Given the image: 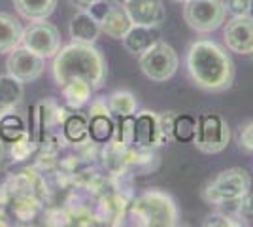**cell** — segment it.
Here are the masks:
<instances>
[{
    "label": "cell",
    "instance_id": "obj_1",
    "mask_svg": "<svg viewBox=\"0 0 253 227\" xmlns=\"http://www.w3.org/2000/svg\"><path fill=\"white\" fill-rule=\"evenodd\" d=\"M185 68L191 82L208 93L227 91L234 82V63L219 44L197 40L185 55Z\"/></svg>",
    "mask_w": 253,
    "mask_h": 227
},
{
    "label": "cell",
    "instance_id": "obj_2",
    "mask_svg": "<svg viewBox=\"0 0 253 227\" xmlns=\"http://www.w3.org/2000/svg\"><path fill=\"white\" fill-rule=\"evenodd\" d=\"M53 78L57 86L63 87L68 80H85L89 86L100 89L104 86L108 66L102 53L95 47V44H78L61 47L53 57Z\"/></svg>",
    "mask_w": 253,
    "mask_h": 227
},
{
    "label": "cell",
    "instance_id": "obj_3",
    "mask_svg": "<svg viewBox=\"0 0 253 227\" xmlns=\"http://www.w3.org/2000/svg\"><path fill=\"white\" fill-rule=\"evenodd\" d=\"M130 216L138 226L174 227L178 226L179 212L172 195L161 189H148L130 203Z\"/></svg>",
    "mask_w": 253,
    "mask_h": 227
},
{
    "label": "cell",
    "instance_id": "obj_4",
    "mask_svg": "<svg viewBox=\"0 0 253 227\" xmlns=\"http://www.w3.org/2000/svg\"><path fill=\"white\" fill-rule=\"evenodd\" d=\"M252 189V176L242 167H232L213 176L202 189V199L210 205H229L236 203L244 193Z\"/></svg>",
    "mask_w": 253,
    "mask_h": 227
},
{
    "label": "cell",
    "instance_id": "obj_5",
    "mask_svg": "<svg viewBox=\"0 0 253 227\" xmlns=\"http://www.w3.org/2000/svg\"><path fill=\"white\" fill-rule=\"evenodd\" d=\"M138 65L148 80L161 84L176 74L179 66V57L172 45L163 40H157L144 53L138 55Z\"/></svg>",
    "mask_w": 253,
    "mask_h": 227
},
{
    "label": "cell",
    "instance_id": "obj_6",
    "mask_svg": "<svg viewBox=\"0 0 253 227\" xmlns=\"http://www.w3.org/2000/svg\"><path fill=\"white\" fill-rule=\"evenodd\" d=\"M227 8L223 0H187L183 2V19L195 33L210 34L225 23Z\"/></svg>",
    "mask_w": 253,
    "mask_h": 227
},
{
    "label": "cell",
    "instance_id": "obj_7",
    "mask_svg": "<svg viewBox=\"0 0 253 227\" xmlns=\"http://www.w3.org/2000/svg\"><path fill=\"white\" fill-rule=\"evenodd\" d=\"M231 142L229 123L219 114H202L197 119V133L193 144L202 153H219Z\"/></svg>",
    "mask_w": 253,
    "mask_h": 227
},
{
    "label": "cell",
    "instance_id": "obj_8",
    "mask_svg": "<svg viewBox=\"0 0 253 227\" xmlns=\"http://www.w3.org/2000/svg\"><path fill=\"white\" fill-rule=\"evenodd\" d=\"M23 45L43 59H51L61 49V33L59 29L43 21H32L27 29H23Z\"/></svg>",
    "mask_w": 253,
    "mask_h": 227
},
{
    "label": "cell",
    "instance_id": "obj_9",
    "mask_svg": "<svg viewBox=\"0 0 253 227\" xmlns=\"http://www.w3.org/2000/svg\"><path fill=\"white\" fill-rule=\"evenodd\" d=\"M8 74L21 84H31L38 80L43 72V57L36 55L34 51L27 49L25 45H17L15 49L10 51V57L6 61Z\"/></svg>",
    "mask_w": 253,
    "mask_h": 227
},
{
    "label": "cell",
    "instance_id": "obj_10",
    "mask_svg": "<svg viewBox=\"0 0 253 227\" xmlns=\"http://www.w3.org/2000/svg\"><path fill=\"white\" fill-rule=\"evenodd\" d=\"M227 49L238 55L253 53V15H232L223 31Z\"/></svg>",
    "mask_w": 253,
    "mask_h": 227
},
{
    "label": "cell",
    "instance_id": "obj_11",
    "mask_svg": "<svg viewBox=\"0 0 253 227\" xmlns=\"http://www.w3.org/2000/svg\"><path fill=\"white\" fill-rule=\"evenodd\" d=\"M123 8L132 25L159 27L167 17L163 0H128Z\"/></svg>",
    "mask_w": 253,
    "mask_h": 227
},
{
    "label": "cell",
    "instance_id": "obj_12",
    "mask_svg": "<svg viewBox=\"0 0 253 227\" xmlns=\"http://www.w3.org/2000/svg\"><path fill=\"white\" fill-rule=\"evenodd\" d=\"M134 144L142 148L161 146V129H159V116L155 112L144 110L134 118Z\"/></svg>",
    "mask_w": 253,
    "mask_h": 227
},
{
    "label": "cell",
    "instance_id": "obj_13",
    "mask_svg": "<svg viewBox=\"0 0 253 227\" xmlns=\"http://www.w3.org/2000/svg\"><path fill=\"white\" fill-rule=\"evenodd\" d=\"M68 31H70L72 42L78 44H95L98 40L100 33H102L100 23L96 21L87 10H80L76 13L72 17V21H70Z\"/></svg>",
    "mask_w": 253,
    "mask_h": 227
},
{
    "label": "cell",
    "instance_id": "obj_14",
    "mask_svg": "<svg viewBox=\"0 0 253 227\" xmlns=\"http://www.w3.org/2000/svg\"><path fill=\"white\" fill-rule=\"evenodd\" d=\"M161 38L159 33V27H146V25H132L126 34L121 38L123 47H125L128 53L140 55L144 53L148 47H151L153 44Z\"/></svg>",
    "mask_w": 253,
    "mask_h": 227
},
{
    "label": "cell",
    "instance_id": "obj_15",
    "mask_svg": "<svg viewBox=\"0 0 253 227\" xmlns=\"http://www.w3.org/2000/svg\"><path fill=\"white\" fill-rule=\"evenodd\" d=\"M23 42V27L11 13H0V53H10Z\"/></svg>",
    "mask_w": 253,
    "mask_h": 227
},
{
    "label": "cell",
    "instance_id": "obj_16",
    "mask_svg": "<svg viewBox=\"0 0 253 227\" xmlns=\"http://www.w3.org/2000/svg\"><path fill=\"white\" fill-rule=\"evenodd\" d=\"M17 13L27 21H43L57 8V0H13Z\"/></svg>",
    "mask_w": 253,
    "mask_h": 227
},
{
    "label": "cell",
    "instance_id": "obj_17",
    "mask_svg": "<svg viewBox=\"0 0 253 227\" xmlns=\"http://www.w3.org/2000/svg\"><path fill=\"white\" fill-rule=\"evenodd\" d=\"M130 27H132V21L126 15L125 8H121V6H117V8L110 6L108 13L102 17V21H100L102 33L108 34L110 38H116V40H121Z\"/></svg>",
    "mask_w": 253,
    "mask_h": 227
},
{
    "label": "cell",
    "instance_id": "obj_18",
    "mask_svg": "<svg viewBox=\"0 0 253 227\" xmlns=\"http://www.w3.org/2000/svg\"><path fill=\"white\" fill-rule=\"evenodd\" d=\"M23 98V86L19 80L8 76H0V114L10 112Z\"/></svg>",
    "mask_w": 253,
    "mask_h": 227
},
{
    "label": "cell",
    "instance_id": "obj_19",
    "mask_svg": "<svg viewBox=\"0 0 253 227\" xmlns=\"http://www.w3.org/2000/svg\"><path fill=\"white\" fill-rule=\"evenodd\" d=\"M61 91H63V97L66 98L68 106L80 108V106H84V104L89 102L91 93H93V87L89 86L85 80L74 78V80H68V82L61 87Z\"/></svg>",
    "mask_w": 253,
    "mask_h": 227
},
{
    "label": "cell",
    "instance_id": "obj_20",
    "mask_svg": "<svg viewBox=\"0 0 253 227\" xmlns=\"http://www.w3.org/2000/svg\"><path fill=\"white\" fill-rule=\"evenodd\" d=\"M64 138L72 144H84L89 140V121L82 114H68L63 119Z\"/></svg>",
    "mask_w": 253,
    "mask_h": 227
},
{
    "label": "cell",
    "instance_id": "obj_21",
    "mask_svg": "<svg viewBox=\"0 0 253 227\" xmlns=\"http://www.w3.org/2000/svg\"><path fill=\"white\" fill-rule=\"evenodd\" d=\"M110 114H114L117 118H125V116H134L138 108L136 97L130 91H114L110 97L106 98Z\"/></svg>",
    "mask_w": 253,
    "mask_h": 227
},
{
    "label": "cell",
    "instance_id": "obj_22",
    "mask_svg": "<svg viewBox=\"0 0 253 227\" xmlns=\"http://www.w3.org/2000/svg\"><path fill=\"white\" fill-rule=\"evenodd\" d=\"M112 114H98V116H89V138L98 142V144H106L112 140L114 133H116V125L110 118Z\"/></svg>",
    "mask_w": 253,
    "mask_h": 227
},
{
    "label": "cell",
    "instance_id": "obj_23",
    "mask_svg": "<svg viewBox=\"0 0 253 227\" xmlns=\"http://www.w3.org/2000/svg\"><path fill=\"white\" fill-rule=\"evenodd\" d=\"M197 133V118L189 114H176L172 119V138L179 144H187L195 140Z\"/></svg>",
    "mask_w": 253,
    "mask_h": 227
},
{
    "label": "cell",
    "instance_id": "obj_24",
    "mask_svg": "<svg viewBox=\"0 0 253 227\" xmlns=\"http://www.w3.org/2000/svg\"><path fill=\"white\" fill-rule=\"evenodd\" d=\"M38 206H40V201L31 191H19V193L13 195V199H11L13 214L19 220H23V222L34 218V214L38 212Z\"/></svg>",
    "mask_w": 253,
    "mask_h": 227
},
{
    "label": "cell",
    "instance_id": "obj_25",
    "mask_svg": "<svg viewBox=\"0 0 253 227\" xmlns=\"http://www.w3.org/2000/svg\"><path fill=\"white\" fill-rule=\"evenodd\" d=\"M23 135H27V129H25L23 119L17 114L6 112L0 116V140L11 144L17 138H21Z\"/></svg>",
    "mask_w": 253,
    "mask_h": 227
},
{
    "label": "cell",
    "instance_id": "obj_26",
    "mask_svg": "<svg viewBox=\"0 0 253 227\" xmlns=\"http://www.w3.org/2000/svg\"><path fill=\"white\" fill-rule=\"evenodd\" d=\"M117 142L123 144V146L134 144V116L119 118V125H117Z\"/></svg>",
    "mask_w": 253,
    "mask_h": 227
},
{
    "label": "cell",
    "instance_id": "obj_27",
    "mask_svg": "<svg viewBox=\"0 0 253 227\" xmlns=\"http://www.w3.org/2000/svg\"><path fill=\"white\" fill-rule=\"evenodd\" d=\"M100 208L104 212L106 220H119V218L123 216V212H125V203H123V199H119L117 195H114V197L104 199Z\"/></svg>",
    "mask_w": 253,
    "mask_h": 227
},
{
    "label": "cell",
    "instance_id": "obj_28",
    "mask_svg": "<svg viewBox=\"0 0 253 227\" xmlns=\"http://www.w3.org/2000/svg\"><path fill=\"white\" fill-rule=\"evenodd\" d=\"M34 150V140L27 135H23L21 138H17L15 142H11V157L15 161H23L29 157V153Z\"/></svg>",
    "mask_w": 253,
    "mask_h": 227
},
{
    "label": "cell",
    "instance_id": "obj_29",
    "mask_svg": "<svg viewBox=\"0 0 253 227\" xmlns=\"http://www.w3.org/2000/svg\"><path fill=\"white\" fill-rule=\"evenodd\" d=\"M202 226L206 227H236V226H244L242 222H234V218H231L229 214H221V212H215V214H210V216L204 220Z\"/></svg>",
    "mask_w": 253,
    "mask_h": 227
},
{
    "label": "cell",
    "instance_id": "obj_30",
    "mask_svg": "<svg viewBox=\"0 0 253 227\" xmlns=\"http://www.w3.org/2000/svg\"><path fill=\"white\" fill-rule=\"evenodd\" d=\"M225 8L232 15H252L253 2L252 0H227Z\"/></svg>",
    "mask_w": 253,
    "mask_h": 227
},
{
    "label": "cell",
    "instance_id": "obj_31",
    "mask_svg": "<svg viewBox=\"0 0 253 227\" xmlns=\"http://www.w3.org/2000/svg\"><path fill=\"white\" fill-rule=\"evenodd\" d=\"M238 144L246 151H253V121H248L240 127L238 133Z\"/></svg>",
    "mask_w": 253,
    "mask_h": 227
},
{
    "label": "cell",
    "instance_id": "obj_32",
    "mask_svg": "<svg viewBox=\"0 0 253 227\" xmlns=\"http://www.w3.org/2000/svg\"><path fill=\"white\" fill-rule=\"evenodd\" d=\"M236 208L242 216H252L253 214V193L252 189L248 193H244L238 201H236Z\"/></svg>",
    "mask_w": 253,
    "mask_h": 227
},
{
    "label": "cell",
    "instance_id": "obj_33",
    "mask_svg": "<svg viewBox=\"0 0 253 227\" xmlns=\"http://www.w3.org/2000/svg\"><path fill=\"white\" fill-rule=\"evenodd\" d=\"M108 10H110V4H106V2H102V0H98V2L91 4V6L87 8V11H89V13H91L98 23L102 21V17L108 13Z\"/></svg>",
    "mask_w": 253,
    "mask_h": 227
},
{
    "label": "cell",
    "instance_id": "obj_34",
    "mask_svg": "<svg viewBox=\"0 0 253 227\" xmlns=\"http://www.w3.org/2000/svg\"><path fill=\"white\" fill-rule=\"evenodd\" d=\"M98 114H110V108H108L106 98H96V100H93V102H91L89 116H98Z\"/></svg>",
    "mask_w": 253,
    "mask_h": 227
},
{
    "label": "cell",
    "instance_id": "obj_35",
    "mask_svg": "<svg viewBox=\"0 0 253 227\" xmlns=\"http://www.w3.org/2000/svg\"><path fill=\"white\" fill-rule=\"evenodd\" d=\"M98 0H70V4L76 6V8H80V10H87L91 4H95Z\"/></svg>",
    "mask_w": 253,
    "mask_h": 227
},
{
    "label": "cell",
    "instance_id": "obj_36",
    "mask_svg": "<svg viewBox=\"0 0 253 227\" xmlns=\"http://www.w3.org/2000/svg\"><path fill=\"white\" fill-rule=\"evenodd\" d=\"M116 2H117V4H119V6H125V4H126V2H128V0H116Z\"/></svg>",
    "mask_w": 253,
    "mask_h": 227
},
{
    "label": "cell",
    "instance_id": "obj_37",
    "mask_svg": "<svg viewBox=\"0 0 253 227\" xmlns=\"http://www.w3.org/2000/svg\"><path fill=\"white\" fill-rule=\"evenodd\" d=\"M172 2H187V0H172Z\"/></svg>",
    "mask_w": 253,
    "mask_h": 227
},
{
    "label": "cell",
    "instance_id": "obj_38",
    "mask_svg": "<svg viewBox=\"0 0 253 227\" xmlns=\"http://www.w3.org/2000/svg\"><path fill=\"white\" fill-rule=\"evenodd\" d=\"M252 55H253V53H252Z\"/></svg>",
    "mask_w": 253,
    "mask_h": 227
}]
</instances>
